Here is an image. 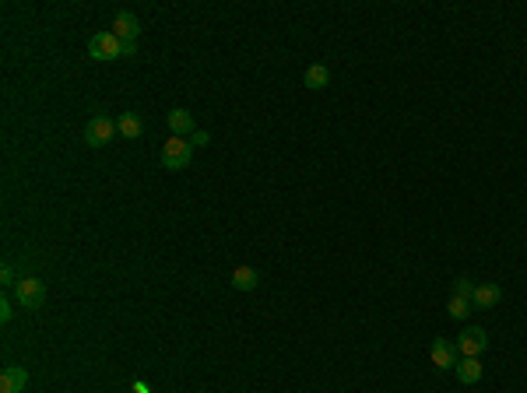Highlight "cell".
I'll return each mask as SVG.
<instances>
[{
  "label": "cell",
  "instance_id": "obj_1",
  "mask_svg": "<svg viewBox=\"0 0 527 393\" xmlns=\"http://www.w3.org/2000/svg\"><path fill=\"white\" fill-rule=\"evenodd\" d=\"M194 151H197V148H194L187 137H169V141L162 144V169H169V172L187 169L190 158H194Z\"/></svg>",
  "mask_w": 527,
  "mask_h": 393
},
{
  "label": "cell",
  "instance_id": "obj_2",
  "mask_svg": "<svg viewBox=\"0 0 527 393\" xmlns=\"http://www.w3.org/2000/svg\"><path fill=\"white\" fill-rule=\"evenodd\" d=\"M14 298H18L21 309H39V305L46 302V285H42L35 274H25V278H18V285H14Z\"/></svg>",
  "mask_w": 527,
  "mask_h": 393
},
{
  "label": "cell",
  "instance_id": "obj_3",
  "mask_svg": "<svg viewBox=\"0 0 527 393\" xmlns=\"http://www.w3.org/2000/svg\"><path fill=\"white\" fill-rule=\"evenodd\" d=\"M88 57L92 60H123V42L105 28V32H95L88 39Z\"/></svg>",
  "mask_w": 527,
  "mask_h": 393
},
{
  "label": "cell",
  "instance_id": "obj_4",
  "mask_svg": "<svg viewBox=\"0 0 527 393\" xmlns=\"http://www.w3.org/2000/svg\"><path fill=\"white\" fill-rule=\"evenodd\" d=\"M116 134H120V130H116V123H112L109 116H92L88 127H85V144H88V148H105Z\"/></svg>",
  "mask_w": 527,
  "mask_h": 393
},
{
  "label": "cell",
  "instance_id": "obj_5",
  "mask_svg": "<svg viewBox=\"0 0 527 393\" xmlns=\"http://www.w3.org/2000/svg\"><path fill=\"white\" fill-rule=\"evenodd\" d=\"M485 348H489V334H485L482 327H464V330H461V337H457V351H461L464 358H478Z\"/></svg>",
  "mask_w": 527,
  "mask_h": 393
},
{
  "label": "cell",
  "instance_id": "obj_6",
  "mask_svg": "<svg viewBox=\"0 0 527 393\" xmlns=\"http://www.w3.org/2000/svg\"><path fill=\"white\" fill-rule=\"evenodd\" d=\"M120 42H137V35H141V21H137V14H130V11H120L116 18H112V28H109Z\"/></svg>",
  "mask_w": 527,
  "mask_h": 393
},
{
  "label": "cell",
  "instance_id": "obj_7",
  "mask_svg": "<svg viewBox=\"0 0 527 393\" xmlns=\"http://www.w3.org/2000/svg\"><path fill=\"white\" fill-rule=\"evenodd\" d=\"M166 123H169L173 137H194V134H197V127H194V112H187V109H169Z\"/></svg>",
  "mask_w": 527,
  "mask_h": 393
},
{
  "label": "cell",
  "instance_id": "obj_8",
  "mask_svg": "<svg viewBox=\"0 0 527 393\" xmlns=\"http://www.w3.org/2000/svg\"><path fill=\"white\" fill-rule=\"evenodd\" d=\"M432 365L443 373V369H457V344H446L443 337L432 341Z\"/></svg>",
  "mask_w": 527,
  "mask_h": 393
},
{
  "label": "cell",
  "instance_id": "obj_9",
  "mask_svg": "<svg viewBox=\"0 0 527 393\" xmlns=\"http://www.w3.org/2000/svg\"><path fill=\"white\" fill-rule=\"evenodd\" d=\"M28 387V369L25 365H7L0 376V393H21Z\"/></svg>",
  "mask_w": 527,
  "mask_h": 393
},
{
  "label": "cell",
  "instance_id": "obj_10",
  "mask_svg": "<svg viewBox=\"0 0 527 393\" xmlns=\"http://www.w3.org/2000/svg\"><path fill=\"white\" fill-rule=\"evenodd\" d=\"M499 298H503V288H499V285H475L471 305H475V309H492Z\"/></svg>",
  "mask_w": 527,
  "mask_h": 393
},
{
  "label": "cell",
  "instance_id": "obj_11",
  "mask_svg": "<svg viewBox=\"0 0 527 393\" xmlns=\"http://www.w3.org/2000/svg\"><path fill=\"white\" fill-rule=\"evenodd\" d=\"M482 373H485V369H482L478 358H461V362H457V380H461L464 387H475V383L482 380Z\"/></svg>",
  "mask_w": 527,
  "mask_h": 393
},
{
  "label": "cell",
  "instance_id": "obj_12",
  "mask_svg": "<svg viewBox=\"0 0 527 393\" xmlns=\"http://www.w3.org/2000/svg\"><path fill=\"white\" fill-rule=\"evenodd\" d=\"M303 85H306L310 92H320V88H327V85H330V67H323V64H313V67H306V74H303Z\"/></svg>",
  "mask_w": 527,
  "mask_h": 393
},
{
  "label": "cell",
  "instance_id": "obj_13",
  "mask_svg": "<svg viewBox=\"0 0 527 393\" xmlns=\"http://www.w3.org/2000/svg\"><path fill=\"white\" fill-rule=\"evenodd\" d=\"M116 130H120L123 137H130V141H137V137L144 134V119H141L137 112H123V116L116 119Z\"/></svg>",
  "mask_w": 527,
  "mask_h": 393
},
{
  "label": "cell",
  "instance_id": "obj_14",
  "mask_svg": "<svg viewBox=\"0 0 527 393\" xmlns=\"http://www.w3.org/2000/svg\"><path fill=\"white\" fill-rule=\"evenodd\" d=\"M257 285H260V274L253 267H236L232 271V288L236 292H253Z\"/></svg>",
  "mask_w": 527,
  "mask_h": 393
},
{
  "label": "cell",
  "instance_id": "obj_15",
  "mask_svg": "<svg viewBox=\"0 0 527 393\" xmlns=\"http://www.w3.org/2000/svg\"><path fill=\"white\" fill-rule=\"evenodd\" d=\"M446 309H450V316H453V319H468V312H471V298H461V295H453Z\"/></svg>",
  "mask_w": 527,
  "mask_h": 393
},
{
  "label": "cell",
  "instance_id": "obj_16",
  "mask_svg": "<svg viewBox=\"0 0 527 393\" xmlns=\"http://www.w3.org/2000/svg\"><path fill=\"white\" fill-rule=\"evenodd\" d=\"M453 295H461V298H471V295H475V285H471L468 278H457V285H453Z\"/></svg>",
  "mask_w": 527,
  "mask_h": 393
},
{
  "label": "cell",
  "instance_id": "obj_17",
  "mask_svg": "<svg viewBox=\"0 0 527 393\" xmlns=\"http://www.w3.org/2000/svg\"><path fill=\"white\" fill-rule=\"evenodd\" d=\"M0 281H4L7 288H14V285H18V274H14V267H11V264H4V267H0Z\"/></svg>",
  "mask_w": 527,
  "mask_h": 393
},
{
  "label": "cell",
  "instance_id": "obj_18",
  "mask_svg": "<svg viewBox=\"0 0 527 393\" xmlns=\"http://www.w3.org/2000/svg\"><path fill=\"white\" fill-rule=\"evenodd\" d=\"M14 319V305H11V298H0V323H11Z\"/></svg>",
  "mask_w": 527,
  "mask_h": 393
},
{
  "label": "cell",
  "instance_id": "obj_19",
  "mask_svg": "<svg viewBox=\"0 0 527 393\" xmlns=\"http://www.w3.org/2000/svg\"><path fill=\"white\" fill-rule=\"evenodd\" d=\"M190 144H194V148H208V144H211V137L204 134V130H197V134L190 137Z\"/></svg>",
  "mask_w": 527,
  "mask_h": 393
},
{
  "label": "cell",
  "instance_id": "obj_20",
  "mask_svg": "<svg viewBox=\"0 0 527 393\" xmlns=\"http://www.w3.org/2000/svg\"><path fill=\"white\" fill-rule=\"evenodd\" d=\"M130 57H137V42H123V60H130Z\"/></svg>",
  "mask_w": 527,
  "mask_h": 393
}]
</instances>
